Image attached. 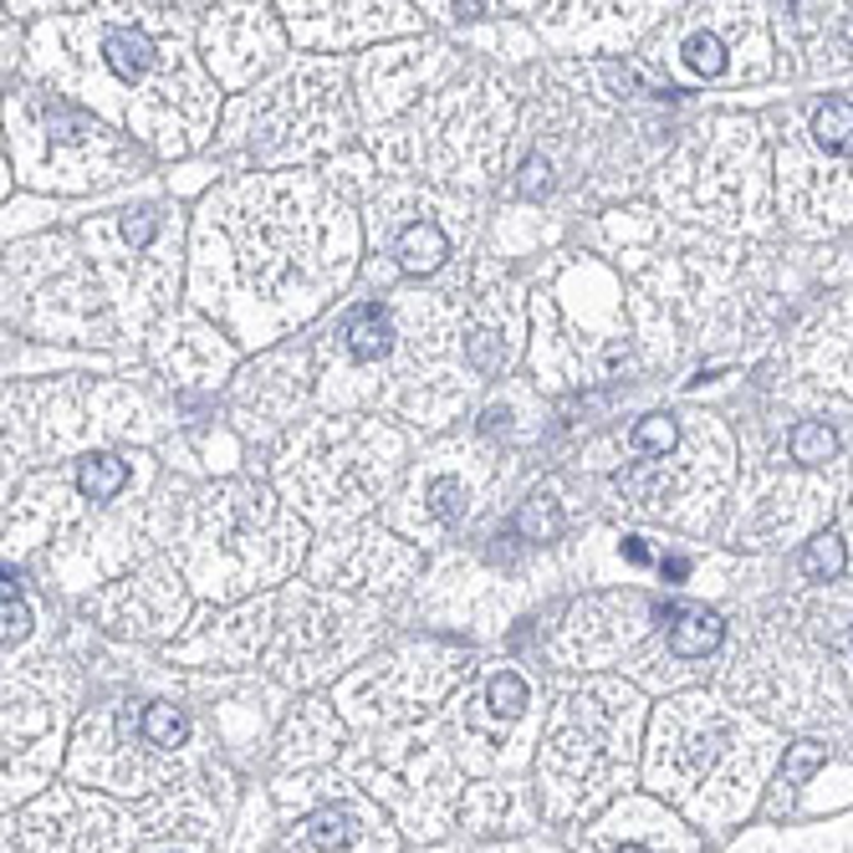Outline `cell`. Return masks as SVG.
I'll list each match as a JSON object with an SVG mask.
<instances>
[{
	"label": "cell",
	"mask_w": 853,
	"mask_h": 853,
	"mask_svg": "<svg viewBox=\"0 0 853 853\" xmlns=\"http://www.w3.org/2000/svg\"><path fill=\"white\" fill-rule=\"evenodd\" d=\"M154 231H159V221H154V210H133L128 221H123V236H128L133 246H148V240H154Z\"/></svg>",
	"instance_id": "d6986e66"
},
{
	"label": "cell",
	"mask_w": 853,
	"mask_h": 853,
	"mask_svg": "<svg viewBox=\"0 0 853 853\" xmlns=\"http://www.w3.org/2000/svg\"><path fill=\"white\" fill-rule=\"evenodd\" d=\"M516 531L531 537V542H547V537H558L562 531V512L552 496H531L521 512H516Z\"/></svg>",
	"instance_id": "9c48e42d"
},
{
	"label": "cell",
	"mask_w": 853,
	"mask_h": 853,
	"mask_svg": "<svg viewBox=\"0 0 853 853\" xmlns=\"http://www.w3.org/2000/svg\"><path fill=\"white\" fill-rule=\"evenodd\" d=\"M486 700H491V710H496V716H516V710L527 706V680L506 670V675H496V680H491Z\"/></svg>",
	"instance_id": "5bb4252c"
},
{
	"label": "cell",
	"mask_w": 853,
	"mask_h": 853,
	"mask_svg": "<svg viewBox=\"0 0 853 853\" xmlns=\"http://www.w3.org/2000/svg\"><path fill=\"white\" fill-rule=\"evenodd\" d=\"M685 573H691V568H685V562H680V558H670V562H664V577H675V583H680V577H685Z\"/></svg>",
	"instance_id": "7402d4cb"
},
{
	"label": "cell",
	"mask_w": 853,
	"mask_h": 853,
	"mask_svg": "<svg viewBox=\"0 0 853 853\" xmlns=\"http://www.w3.org/2000/svg\"><path fill=\"white\" fill-rule=\"evenodd\" d=\"M685 67L700 77L726 72V46L716 42V36H691V42H685Z\"/></svg>",
	"instance_id": "4fadbf2b"
},
{
	"label": "cell",
	"mask_w": 853,
	"mask_h": 853,
	"mask_svg": "<svg viewBox=\"0 0 853 853\" xmlns=\"http://www.w3.org/2000/svg\"><path fill=\"white\" fill-rule=\"evenodd\" d=\"M547 184H552V164L531 154V159L521 164V194H531V200H537V194H547Z\"/></svg>",
	"instance_id": "ac0fdd59"
},
{
	"label": "cell",
	"mask_w": 853,
	"mask_h": 853,
	"mask_svg": "<svg viewBox=\"0 0 853 853\" xmlns=\"http://www.w3.org/2000/svg\"><path fill=\"white\" fill-rule=\"evenodd\" d=\"M624 853H649V849H624Z\"/></svg>",
	"instance_id": "484cf974"
},
{
	"label": "cell",
	"mask_w": 853,
	"mask_h": 853,
	"mask_svg": "<svg viewBox=\"0 0 853 853\" xmlns=\"http://www.w3.org/2000/svg\"><path fill=\"white\" fill-rule=\"evenodd\" d=\"M849 644H853V629H849Z\"/></svg>",
	"instance_id": "4316f807"
},
{
	"label": "cell",
	"mask_w": 853,
	"mask_h": 853,
	"mask_svg": "<svg viewBox=\"0 0 853 853\" xmlns=\"http://www.w3.org/2000/svg\"><path fill=\"white\" fill-rule=\"evenodd\" d=\"M675 440H680V425L670 419V414H649V419L633 425V445H639L644 456H670Z\"/></svg>",
	"instance_id": "8fae6325"
},
{
	"label": "cell",
	"mask_w": 853,
	"mask_h": 853,
	"mask_svg": "<svg viewBox=\"0 0 853 853\" xmlns=\"http://www.w3.org/2000/svg\"><path fill=\"white\" fill-rule=\"evenodd\" d=\"M445 256H450V240H445L440 225L419 221V225H409V231L399 236V266H404V271H414V277L435 271Z\"/></svg>",
	"instance_id": "7a4b0ae2"
},
{
	"label": "cell",
	"mask_w": 853,
	"mask_h": 853,
	"mask_svg": "<svg viewBox=\"0 0 853 853\" xmlns=\"http://www.w3.org/2000/svg\"><path fill=\"white\" fill-rule=\"evenodd\" d=\"M843 36H849V46H853V15H849V21H843Z\"/></svg>",
	"instance_id": "d4e9b609"
},
{
	"label": "cell",
	"mask_w": 853,
	"mask_h": 853,
	"mask_svg": "<svg viewBox=\"0 0 853 853\" xmlns=\"http://www.w3.org/2000/svg\"><path fill=\"white\" fill-rule=\"evenodd\" d=\"M823 762H828V747H818V741H797V747H787L782 777H787V782H808Z\"/></svg>",
	"instance_id": "9a60e30c"
},
{
	"label": "cell",
	"mask_w": 853,
	"mask_h": 853,
	"mask_svg": "<svg viewBox=\"0 0 853 853\" xmlns=\"http://www.w3.org/2000/svg\"><path fill=\"white\" fill-rule=\"evenodd\" d=\"M481 11H486L481 0H460V5H456V15H481Z\"/></svg>",
	"instance_id": "cb8c5ba5"
},
{
	"label": "cell",
	"mask_w": 853,
	"mask_h": 853,
	"mask_svg": "<svg viewBox=\"0 0 853 853\" xmlns=\"http://www.w3.org/2000/svg\"><path fill=\"white\" fill-rule=\"evenodd\" d=\"M144 736L154 747H179L184 736H190V721H184V710L175 706H148L144 710Z\"/></svg>",
	"instance_id": "30bf717a"
},
{
	"label": "cell",
	"mask_w": 853,
	"mask_h": 853,
	"mask_svg": "<svg viewBox=\"0 0 853 853\" xmlns=\"http://www.w3.org/2000/svg\"><path fill=\"white\" fill-rule=\"evenodd\" d=\"M77 486H82V496L92 501H113L123 486H128V465L113 456H92L77 465Z\"/></svg>",
	"instance_id": "52a82bcc"
},
{
	"label": "cell",
	"mask_w": 853,
	"mask_h": 853,
	"mask_svg": "<svg viewBox=\"0 0 853 853\" xmlns=\"http://www.w3.org/2000/svg\"><path fill=\"white\" fill-rule=\"evenodd\" d=\"M721 618L706 614V608H691V614H680L670 624V649H675L680 660H706L710 649L721 644Z\"/></svg>",
	"instance_id": "6da1fadb"
},
{
	"label": "cell",
	"mask_w": 853,
	"mask_h": 853,
	"mask_svg": "<svg viewBox=\"0 0 853 853\" xmlns=\"http://www.w3.org/2000/svg\"><path fill=\"white\" fill-rule=\"evenodd\" d=\"M491 333H475V338H471V358H475V363H481V368H491V363H496V348H491Z\"/></svg>",
	"instance_id": "ffe728a7"
},
{
	"label": "cell",
	"mask_w": 853,
	"mask_h": 853,
	"mask_svg": "<svg viewBox=\"0 0 853 853\" xmlns=\"http://www.w3.org/2000/svg\"><path fill=\"white\" fill-rule=\"evenodd\" d=\"M103 57H108V67H113L123 82H133V77H144L148 67H154V46H148L138 31H108V36H103Z\"/></svg>",
	"instance_id": "3957f363"
},
{
	"label": "cell",
	"mask_w": 853,
	"mask_h": 853,
	"mask_svg": "<svg viewBox=\"0 0 853 853\" xmlns=\"http://www.w3.org/2000/svg\"><path fill=\"white\" fill-rule=\"evenodd\" d=\"M787 450H793V460H803V465H818V460L839 456V435H833V425H823V419H808V425H797L793 435H787Z\"/></svg>",
	"instance_id": "ba28073f"
},
{
	"label": "cell",
	"mask_w": 853,
	"mask_h": 853,
	"mask_svg": "<svg viewBox=\"0 0 853 853\" xmlns=\"http://www.w3.org/2000/svg\"><path fill=\"white\" fill-rule=\"evenodd\" d=\"M812 138H818V148H828V154L853 148V103L849 98L818 103V113H812Z\"/></svg>",
	"instance_id": "5b68a950"
},
{
	"label": "cell",
	"mask_w": 853,
	"mask_h": 853,
	"mask_svg": "<svg viewBox=\"0 0 853 853\" xmlns=\"http://www.w3.org/2000/svg\"><path fill=\"white\" fill-rule=\"evenodd\" d=\"M31 629V608L21 593H5V608H0V633H5V644H15V639H26Z\"/></svg>",
	"instance_id": "2e32d148"
},
{
	"label": "cell",
	"mask_w": 853,
	"mask_h": 853,
	"mask_svg": "<svg viewBox=\"0 0 853 853\" xmlns=\"http://www.w3.org/2000/svg\"><path fill=\"white\" fill-rule=\"evenodd\" d=\"M307 843L312 849H348L353 843V818L348 812H317L307 823Z\"/></svg>",
	"instance_id": "7c38bea8"
},
{
	"label": "cell",
	"mask_w": 853,
	"mask_h": 853,
	"mask_svg": "<svg viewBox=\"0 0 853 853\" xmlns=\"http://www.w3.org/2000/svg\"><path fill=\"white\" fill-rule=\"evenodd\" d=\"M629 558H633V562H649V547L639 542V537H629Z\"/></svg>",
	"instance_id": "603a6c76"
},
{
	"label": "cell",
	"mask_w": 853,
	"mask_h": 853,
	"mask_svg": "<svg viewBox=\"0 0 853 853\" xmlns=\"http://www.w3.org/2000/svg\"><path fill=\"white\" fill-rule=\"evenodd\" d=\"M481 429H486V435H496V429H506V409H486V419H481Z\"/></svg>",
	"instance_id": "44dd1931"
},
{
	"label": "cell",
	"mask_w": 853,
	"mask_h": 853,
	"mask_svg": "<svg viewBox=\"0 0 853 853\" xmlns=\"http://www.w3.org/2000/svg\"><path fill=\"white\" fill-rule=\"evenodd\" d=\"M429 501H435V512L440 516H465V506H471V501H465V486L450 481V475H440V481L429 486Z\"/></svg>",
	"instance_id": "e0dca14e"
},
{
	"label": "cell",
	"mask_w": 853,
	"mask_h": 853,
	"mask_svg": "<svg viewBox=\"0 0 853 853\" xmlns=\"http://www.w3.org/2000/svg\"><path fill=\"white\" fill-rule=\"evenodd\" d=\"M843 568H849V552H843L839 531H818V537L803 547V577H812V583H833Z\"/></svg>",
	"instance_id": "8992f818"
},
{
	"label": "cell",
	"mask_w": 853,
	"mask_h": 853,
	"mask_svg": "<svg viewBox=\"0 0 853 853\" xmlns=\"http://www.w3.org/2000/svg\"><path fill=\"white\" fill-rule=\"evenodd\" d=\"M389 343H394V323L379 307H358L348 317V348H353V358H383Z\"/></svg>",
	"instance_id": "277c9868"
}]
</instances>
